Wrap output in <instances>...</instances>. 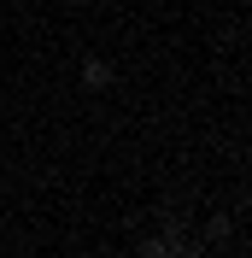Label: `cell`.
Listing matches in <instances>:
<instances>
[{
    "label": "cell",
    "instance_id": "cell-4",
    "mask_svg": "<svg viewBox=\"0 0 252 258\" xmlns=\"http://www.w3.org/2000/svg\"><path fill=\"white\" fill-rule=\"evenodd\" d=\"M176 258H205V252H200V246H182V241H176Z\"/></svg>",
    "mask_w": 252,
    "mask_h": 258
},
{
    "label": "cell",
    "instance_id": "cell-3",
    "mask_svg": "<svg viewBox=\"0 0 252 258\" xmlns=\"http://www.w3.org/2000/svg\"><path fill=\"white\" fill-rule=\"evenodd\" d=\"M205 241H211V246L229 241V217H223V211H217V217H205Z\"/></svg>",
    "mask_w": 252,
    "mask_h": 258
},
{
    "label": "cell",
    "instance_id": "cell-1",
    "mask_svg": "<svg viewBox=\"0 0 252 258\" xmlns=\"http://www.w3.org/2000/svg\"><path fill=\"white\" fill-rule=\"evenodd\" d=\"M111 82H117V71H111V59H82V88H111Z\"/></svg>",
    "mask_w": 252,
    "mask_h": 258
},
{
    "label": "cell",
    "instance_id": "cell-2",
    "mask_svg": "<svg viewBox=\"0 0 252 258\" xmlns=\"http://www.w3.org/2000/svg\"><path fill=\"white\" fill-rule=\"evenodd\" d=\"M170 252H176V235H153V241H141L135 258H170Z\"/></svg>",
    "mask_w": 252,
    "mask_h": 258
}]
</instances>
